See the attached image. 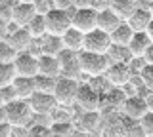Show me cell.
Wrapping results in <instances>:
<instances>
[{"label":"cell","mask_w":153,"mask_h":137,"mask_svg":"<svg viewBox=\"0 0 153 137\" xmlns=\"http://www.w3.org/2000/svg\"><path fill=\"white\" fill-rule=\"evenodd\" d=\"M76 92H79V80L57 76L52 95H54L57 107H71L76 99Z\"/></svg>","instance_id":"cell-3"},{"label":"cell","mask_w":153,"mask_h":137,"mask_svg":"<svg viewBox=\"0 0 153 137\" xmlns=\"http://www.w3.org/2000/svg\"><path fill=\"white\" fill-rule=\"evenodd\" d=\"M146 34L149 36V40L153 42V19L149 21V25H147V29H146Z\"/></svg>","instance_id":"cell-42"},{"label":"cell","mask_w":153,"mask_h":137,"mask_svg":"<svg viewBox=\"0 0 153 137\" xmlns=\"http://www.w3.org/2000/svg\"><path fill=\"white\" fill-rule=\"evenodd\" d=\"M12 12H13V8L0 6V19H4L6 23H12Z\"/></svg>","instance_id":"cell-35"},{"label":"cell","mask_w":153,"mask_h":137,"mask_svg":"<svg viewBox=\"0 0 153 137\" xmlns=\"http://www.w3.org/2000/svg\"><path fill=\"white\" fill-rule=\"evenodd\" d=\"M123 19L115 13L109 6H105V8H102V10H98V29L100 31H103V32H111L115 27L119 25Z\"/></svg>","instance_id":"cell-15"},{"label":"cell","mask_w":153,"mask_h":137,"mask_svg":"<svg viewBox=\"0 0 153 137\" xmlns=\"http://www.w3.org/2000/svg\"><path fill=\"white\" fill-rule=\"evenodd\" d=\"M75 103L82 107V111H100L102 107V93L92 84H79Z\"/></svg>","instance_id":"cell-7"},{"label":"cell","mask_w":153,"mask_h":137,"mask_svg":"<svg viewBox=\"0 0 153 137\" xmlns=\"http://www.w3.org/2000/svg\"><path fill=\"white\" fill-rule=\"evenodd\" d=\"M109 8L124 21L138 8V0H111V2H109Z\"/></svg>","instance_id":"cell-23"},{"label":"cell","mask_w":153,"mask_h":137,"mask_svg":"<svg viewBox=\"0 0 153 137\" xmlns=\"http://www.w3.org/2000/svg\"><path fill=\"white\" fill-rule=\"evenodd\" d=\"M75 8L71 10H50L46 13V32L48 34H56V36H61L63 32L71 27V13H73Z\"/></svg>","instance_id":"cell-5"},{"label":"cell","mask_w":153,"mask_h":137,"mask_svg":"<svg viewBox=\"0 0 153 137\" xmlns=\"http://www.w3.org/2000/svg\"><path fill=\"white\" fill-rule=\"evenodd\" d=\"M54 2V8L57 10H71L73 8V0H52Z\"/></svg>","instance_id":"cell-37"},{"label":"cell","mask_w":153,"mask_h":137,"mask_svg":"<svg viewBox=\"0 0 153 137\" xmlns=\"http://www.w3.org/2000/svg\"><path fill=\"white\" fill-rule=\"evenodd\" d=\"M149 44H151V40H149V36H147L146 32H134L126 48H128L132 57H143V53H146V50L149 48Z\"/></svg>","instance_id":"cell-19"},{"label":"cell","mask_w":153,"mask_h":137,"mask_svg":"<svg viewBox=\"0 0 153 137\" xmlns=\"http://www.w3.org/2000/svg\"><path fill=\"white\" fill-rule=\"evenodd\" d=\"M146 103H147V111H149V112H153V92H151L149 95L146 97Z\"/></svg>","instance_id":"cell-41"},{"label":"cell","mask_w":153,"mask_h":137,"mask_svg":"<svg viewBox=\"0 0 153 137\" xmlns=\"http://www.w3.org/2000/svg\"><path fill=\"white\" fill-rule=\"evenodd\" d=\"M12 88L16 92L17 99H27L35 93V80L27 78V76H16V80L12 82Z\"/></svg>","instance_id":"cell-22"},{"label":"cell","mask_w":153,"mask_h":137,"mask_svg":"<svg viewBox=\"0 0 153 137\" xmlns=\"http://www.w3.org/2000/svg\"><path fill=\"white\" fill-rule=\"evenodd\" d=\"M0 107H4V99H2V93H0Z\"/></svg>","instance_id":"cell-44"},{"label":"cell","mask_w":153,"mask_h":137,"mask_svg":"<svg viewBox=\"0 0 153 137\" xmlns=\"http://www.w3.org/2000/svg\"><path fill=\"white\" fill-rule=\"evenodd\" d=\"M35 40L31 34H29V31L25 29V27H10L8 31V36H6V42L10 46H12L16 51H27L29 48H31V42Z\"/></svg>","instance_id":"cell-13"},{"label":"cell","mask_w":153,"mask_h":137,"mask_svg":"<svg viewBox=\"0 0 153 137\" xmlns=\"http://www.w3.org/2000/svg\"><path fill=\"white\" fill-rule=\"evenodd\" d=\"M13 67H16L17 76L35 78L38 74V55L31 51H17L16 59H13Z\"/></svg>","instance_id":"cell-9"},{"label":"cell","mask_w":153,"mask_h":137,"mask_svg":"<svg viewBox=\"0 0 153 137\" xmlns=\"http://www.w3.org/2000/svg\"><path fill=\"white\" fill-rule=\"evenodd\" d=\"M27 137H56L54 131H52L50 124H33L31 122V127L27 130Z\"/></svg>","instance_id":"cell-29"},{"label":"cell","mask_w":153,"mask_h":137,"mask_svg":"<svg viewBox=\"0 0 153 137\" xmlns=\"http://www.w3.org/2000/svg\"><path fill=\"white\" fill-rule=\"evenodd\" d=\"M4 112H6V122L12 127H25L33 122L31 105L25 99H13V101L6 103Z\"/></svg>","instance_id":"cell-1"},{"label":"cell","mask_w":153,"mask_h":137,"mask_svg":"<svg viewBox=\"0 0 153 137\" xmlns=\"http://www.w3.org/2000/svg\"><path fill=\"white\" fill-rule=\"evenodd\" d=\"M38 74H44L50 78H57L59 76V61L57 55H38Z\"/></svg>","instance_id":"cell-17"},{"label":"cell","mask_w":153,"mask_h":137,"mask_svg":"<svg viewBox=\"0 0 153 137\" xmlns=\"http://www.w3.org/2000/svg\"><path fill=\"white\" fill-rule=\"evenodd\" d=\"M38 42H40V46H38V48H40V53H44V55H57L63 50L61 36H56V34H48L46 32L42 38H38Z\"/></svg>","instance_id":"cell-21"},{"label":"cell","mask_w":153,"mask_h":137,"mask_svg":"<svg viewBox=\"0 0 153 137\" xmlns=\"http://www.w3.org/2000/svg\"><path fill=\"white\" fill-rule=\"evenodd\" d=\"M16 67L13 63H0V88L10 86L16 80Z\"/></svg>","instance_id":"cell-25"},{"label":"cell","mask_w":153,"mask_h":137,"mask_svg":"<svg viewBox=\"0 0 153 137\" xmlns=\"http://www.w3.org/2000/svg\"><path fill=\"white\" fill-rule=\"evenodd\" d=\"M35 92H44V93H52L56 86V78L44 76V74H36L35 78Z\"/></svg>","instance_id":"cell-26"},{"label":"cell","mask_w":153,"mask_h":137,"mask_svg":"<svg viewBox=\"0 0 153 137\" xmlns=\"http://www.w3.org/2000/svg\"><path fill=\"white\" fill-rule=\"evenodd\" d=\"M142 80L147 86H153V63H146V67L142 69Z\"/></svg>","instance_id":"cell-33"},{"label":"cell","mask_w":153,"mask_h":137,"mask_svg":"<svg viewBox=\"0 0 153 137\" xmlns=\"http://www.w3.org/2000/svg\"><path fill=\"white\" fill-rule=\"evenodd\" d=\"M123 135L124 137H146V133H143L142 126L138 120H130V118H126L123 124Z\"/></svg>","instance_id":"cell-27"},{"label":"cell","mask_w":153,"mask_h":137,"mask_svg":"<svg viewBox=\"0 0 153 137\" xmlns=\"http://www.w3.org/2000/svg\"><path fill=\"white\" fill-rule=\"evenodd\" d=\"M27 101L31 105L33 114H52L54 108L57 107L54 95L52 93H44V92H35Z\"/></svg>","instance_id":"cell-10"},{"label":"cell","mask_w":153,"mask_h":137,"mask_svg":"<svg viewBox=\"0 0 153 137\" xmlns=\"http://www.w3.org/2000/svg\"><path fill=\"white\" fill-rule=\"evenodd\" d=\"M100 124V114H98V111H84V114L82 118H80V126H82V130L86 131H92L96 130Z\"/></svg>","instance_id":"cell-28"},{"label":"cell","mask_w":153,"mask_h":137,"mask_svg":"<svg viewBox=\"0 0 153 137\" xmlns=\"http://www.w3.org/2000/svg\"><path fill=\"white\" fill-rule=\"evenodd\" d=\"M79 67L80 73L90 78L103 76L109 67V57L105 53H92V51H79Z\"/></svg>","instance_id":"cell-2"},{"label":"cell","mask_w":153,"mask_h":137,"mask_svg":"<svg viewBox=\"0 0 153 137\" xmlns=\"http://www.w3.org/2000/svg\"><path fill=\"white\" fill-rule=\"evenodd\" d=\"M19 4V0H0V6H10V8H16Z\"/></svg>","instance_id":"cell-40"},{"label":"cell","mask_w":153,"mask_h":137,"mask_svg":"<svg viewBox=\"0 0 153 137\" xmlns=\"http://www.w3.org/2000/svg\"><path fill=\"white\" fill-rule=\"evenodd\" d=\"M82 42H84V32L76 31L75 27H69V29L61 34V44H63V50L80 51V50H82Z\"/></svg>","instance_id":"cell-18"},{"label":"cell","mask_w":153,"mask_h":137,"mask_svg":"<svg viewBox=\"0 0 153 137\" xmlns=\"http://www.w3.org/2000/svg\"><path fill=\"white\" fill-rule=\"evenodd\" d=\"M33 6H35V12L40 13V15H46L50 10H54V2L52 0H35Z\"/></svg>","instance_id":"cell-31"},{"label":"cell","mask_w":153,"mask_h":137,"mask_svg":"<svg viewBox=\"0 0 153 137\" xmlns=\"http://www.w3.org/2000/svg\"><path fill=\"white\" fill-rule=\"evenodd\" d=\"M25 29L29 31V34H31L35 40L42 38V36L46 34V17L40 15V13H35L33 19L25 25Z\"/></svg>","instance_id":"cell-24"},{"label":"cell","mask_w":153,"mask_h":137,"mask_svg":"<svg viewBox=\"0 0 153 137\" xmlns=\"http://www.w3.org/2000/svg\"><path fill=\"white\" fill-rule=\"evenodd\" d=\"M0 93H2L4 105H6V103H10V101H13V99H17L16 92H13V88H12V84H10V86H4V88H0Z\"/></svg>","instance_id":"cell-34"},{"label":"cell","mask_w":153,"mask_h":137,"mask_svg":"<svg viewBox=\"0 0 153 137\" xmlns=\"http://www.w3.org/2000/svg\"><path fill=\"white\" fill-rule=\"evenodd\" d=\"M8 31H10V23H6L4 19H0V40H6Z\"/></svg>","instance_id":"cell-38"},{"label":"cell","mask_w":153,"mask_h":137,"mask_svg":"<svg viewBox=\"0 0 153 137\" xmlns=\"http://www.w3.org/2000/svg\"><path fill=\"white\" fill-rule=\"evenodd\" d=\"M132 34H134V31L130 29V25H128L126 21H121L111 32H109V38H111L113 46H128Z\"/></svg>","instance_id":"cell-20"},{"label":"cell","mask_w":153,"mask_h":137,"mask_svg":"<svg viewBox=\"0 0 153 137\" xmlns=\"http://www.w3.org/2000/svg\"><path fill=\"white\" fill-rule=\"evenodd\" d=\"M0 137H13V127L8 122H0Z\"/></svg>","instance_id":"cell-36"},{"label":"cell","mask_w":153,"mask_h":137,"mask_svg":"<svg viewBox=\"0 0 153 137\" xmlns=\"http://www.w3.org/2000/svg\"><path fill=\"white\" fill-rule=\"evenodd\" d=\"M16 55H17V51L6 40H0V63H13Z\"/></svg>","instance_id":"cell-30"},{"label":"cell","mask_w":153,"mask_h":137,"mask_svg":"<svg viewBox=\"0 0 153 137\" xmlns=\"http://www.w3.org/2000/svg\"><path fill=\"white\" fill-rule=\"evenodd\" d=\"M35 6H33L31 2H19L16 8H13L12 12V23L17 27H25L29 21L33 19V15H35Z\"/></svg>","instance_id":"cell-16"},{"label":"cell","mask_w":153,"mask_h":137,"mask_svg":"<svg viewBox=\"0 0 153 137\" xmlns=\"http://www.w3.org/2000/svg\"><path fill=\"white\" fill-rule=\"evenodd\" d=\"M0 122H6V112H4V107H0Z\"/></svg>","instance_id":"cell-43"},{"label":"cell","mask_w":153,"mask_h":137,"mask_svg":"<svg viewBox=\"0 0 153 137\" xmlns=\"http://www.w3.org/2000/svg\"><path fill=\"white\" fill-rule=\"evenodd\" d=\"M140 126H142L146 137H153V112H147V114L142 118V120H140Z\"/></svg>","instance_id":"cell-32"},{"label":"cell","mask_w":153,"mask_h":137,"mask_svg":"<svg viewBox=\"0 0 153 137\" xmlns=\"http://www.w3.org/2000/svg\"><path fill=\"white\" fill-rule=\"evenodd\" d=\"M19 2H31V4H33V2H35V0H19Z\"/></svg>","instance_id":"cell-45"},{"label":"cell","mask_w":153,"mask_h":137,"mask_svg":"<svg viewBox=\"0 0 153 137\" xmlns=\"http://www.w3.org/2000/svg\"><path fill=\"white\" fill-rule=\"evenodd\" d=\"M105 76H107L109 84H113L115 88H124L132 78V70L126 63H109Z\"/></svg>","instance_id":"cell-11"},{"label":"cell","mask_w":153,"mask_h":137,"mask_svg":"<svg viewBox=\"0 0 153 137\" xmlns=\"http://www.w3.org/2000/svg\"><path fill=\"white\" fill-rule=\"evenodd\" d=\"M57 61H59V76L79 80V76L82 74L79 67V51L61 50L57 53Z\"/></svg>","instance_id":"cell-8"},{"label":"cell","mask_w":153,"mask_h":137,"mask_svg":"<svg viewBox=\"0 0 153 137\" xmlns=\"http://www.w3.org/2000/svg\"><path fill=\"white\" fill-rule=\"evenodd\" d=\"M111 48V38L107 32L94 29L84 34V42H82V50L84 51H92V53H107Z\"/></svg>","instance_id":"cell-6"},{"label":"cell","mask_w":153,"mask_h":137,"mask_svg":"<svg viewBox=\"0 0 153 137\" xmlns=\"http://www.w3.org/2000/svg\"><path fill=\"white\" fill-rule=\"evenodd\" d=\"M151 19H153L151 12L147 10V8H140V6H138L124 21L130 25V29L134 32H146V29H147V25H149Z\"/></svg>","instance_id":"cell-14"},{"label":"cell","mask_w":153,"mask_h":137,"mask_svg":"<svg viewBox=\"0 0 153 137\" xmlns=\"http://www.w3.org/2000/svg\"><path fill=\"white\" fill-rule=\"evenodd\" d=\"M71 27H75L80 32H90L98 29V10L94 6L86 8H75L71 13Z\"/></svg>","instance_id":"cell-4"},{"label":"cell","mask_w":153,"mask_h":137,"mask_svg":"<svg viewBox=\"0 0 153 137\" xmlns=\"http://www.w3.org/2000/svg\"><path fill=\"white\" fill-rule=\"evenodd\" d=\"M123 111H124V114H126V118H130V120H138V122L149 112V111H147L146 97H142V95L126 97L123 101Z\"/></svg>","instance_id":"cell-12"},{"label":"cell","mask_w":153,"mask_h":137,"mask_svg":"<svg viewBox=\"0 0 153 137\" xmlns=\"http://www.w3.org/2000/svg\"><path fill=\"white\" fill-rule=\"evenodd\" d=\"M143 59H146L147 63H153V42L149 44V48L146 50V53H143Z\"/></svg>","instance_id":"cell-39"}]
</instances>
